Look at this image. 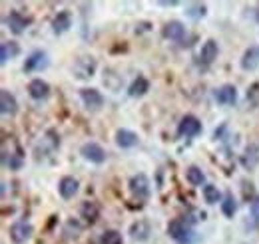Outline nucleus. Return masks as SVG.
<instances>
[{
	"label": "nucleus",
	"mask_w": 259,
	"mask_h": 244,
	"mask_svg": "<svg viewBox=\"0 0 259 244\" xmlns=\"http://www.w3.org/2000/svg\"><path fill=\"white\" fill-rule=\"evenodd\" d=\"M150 92V82L144 78V76H138L134 82H132V86H130V97H144L146 93Z\"/></svg>",
	"instance_id": "nucleus-21"
},
{
	"label": "nucleus",
	"mask_w": 259,
	"mask_h": 244,
	"mask_svg": "<svg viewBox=\"0 0 259 244\" xmlns=\"http://www.w3.org/2000/svg\"><path fill=\"white\" fill-rule=\"evenodd\" d=\"M28 95L32 99H46L50 95V86L48 82L40 80V78H34L32 82L28 84Z\"/></svg>",
	"instance_id": "nucleus-17"
},
{
	"label": "nucleus",
	"mask_w": 259,
	"mask_h": 244,
	"mask_svg": "<svg viewBox=\"0 0 259 244\" xmlns=\"http://www.w3.org/2000/svg\"><path fill=\"white\" fill-rule=\"evenodd\" d=\"M184 36H186V24L180 20H169L163 26V38H167V40L180 42V40H184Z\"/></svg>",
	"instance_id": "nucleus-14"
},
{
	"label": "nucleus",
	"mask_w": 259,
	"mask_h": 244,
	"mask_svg": "<svg viewBox=\"0 0 259 244\" xmlns=\"http://www.w3.org/2000/svg\"><path fill=\"white\" fill-rule=\"evenodd\" d=\"M235 211H237V201L231 193H226L224 195V201H222V213L226 214L227 218H233L235 216Z\"/></svg>",
	"instance_id": "nucleus-26"
},
{
	"label": "nucleus",
	"mask_w": 259,
	"mask_h": 244,
	"mask_svg": "<svg viewBox=\"0 0 259 244\" xmlns=\"http://www.w3.org/2000/svg\"><path fill=\"white\" fill-rule=\"evenodd\" d=\"M82 232V226L76 222V220H68L64 226V234L68 236V238H76L78 234Z\"/></svg>",
	"instance_id": "nucleus-30"
},
{
	"label": "nucleus",
	"mask_w": 259,
	"mask_h": 244,
	"mask_svg": "<svg viewBox=\"0 0 259 244\" xmlns=\"http://www.w3.org/2000/svg\"><path fill=\"white\" fill-rule=\"evenodd\" d=\"M18 56H20V46H18V42L10 40V42H4V44L0 46V62H2V66L8 64V62L16 60Z\"/></svg>",
	"instance_id": "nucleus-19"
},
{
	"label": "nucleus",
	"mask_w": 259,
	"mask_h": 244,
	"mask_svg": "<svg viewBox=\"0 0 259 244\" xmlns=\"http://www.w3.org/2000/svg\"><path fill=\"white\" fill-rule=\"evenodd\" d=\"M257 66H259V46H251L241 56V68L245 72H253Z\"/></svg>",
	"instance_id": "nucleus-20"
},
{
	"label": "nucleus",
	"mask_w": 259,
	"mask_h": 244,
	"mask_svg": "<svg viewBox=\"0 0 259 244\" xmlns=\"http://www.w3.org/2000/svg\"><path fill=\"white\" fill-rule=\"evenodd\" d=\"M72 74L76 80H90L94 78L96 74V60L92 56H84V58H78L72 66Z\"/></svg>",
	"instance_id": "nucleus-2"
},
{
	"label": "nucleus",
	"mask_w": 259,
	"mask_h": 244,
	"mask_svg": "<svg viewBox=\"0 0 259 244\" xmlns=\"http://www.w3.org/2000/svg\"><path fill=\"white\" fill-rule=\"evenodd\" d=\"M0 111L6 117L8 115L14 117L18 113V101H16V97L8 92V90H0Z\"/></svg>",
	"instance_id": "nucleus-11"
},
{
	"label": "nucleus",
	"mask_w": 259,
	"mask_h": 244,
	"mask_svg": "<svg viewBox=\"0 0 259 244\" xmlns=\"http://www.w3.org/2000/svg\"><path fill=\"white\" fill-rule=\"evenodd\" d=\"M249 211H251V214H253V216L259 220V197H255V199H253V203L249 205Z\"/></svg>",
	"instance_id": "nucleus-31"
},
{
	"label": "nucleus",
	"mask_w": 259,
	"mask_h": 244,
	"mask_svg": "<svg viewBox=\"0 0 259 244\" xmlns=\"http://www.w3.org/2000/svg\"><path fill=\"white\" fill-rule=\"evenodd\" d=\"M28 24H30V20H28L26 16H22L20 12H16V10H12V12L6 16V26H8V30L12 32V34H16V36L24 34V30L28 28Z\"/></svg>",
	"instance_id": "nucleus-9"
},
{
	"label": "nucleus",
	"mask_w": 259,
	"mask_h": 244,
	"mask_svg": "<svg viewBox=\"0 0 259 244\" xmlns=\"http://www.w3.org/2000/svg\"><path fill=\"white\" fill-rule=\"evenodd\" d=\"M2 163H4V167H8L10 171L22 169V157H20V155H10V157H8V153L4 151L2 153Z\"/></svg>",
	"instance_id": "nucleus-27"
},
{
	"label": "nucleus",
	"mask_w": 259,
	"mask_h": 244,
	"mask_svg": "<svg viewBox=\"0 0 259 244\" xmlns=\"http://www.w3.org/2000/svg\"><path fill=\"white\" fill-rule=\"evenodd\" d=\"M32 232H34L32 224L26 222V220H16V222H12L10 228H8L10 240L14 244H24L26 240H30Z\"/></svg>",
	"instance_id": "nucleus-3"
},
{
	"label": "nucleus",
	"mask_w": 259,
	"mask_h": 244,
	"mask_svg": "<svg viewBox=\"0 0 259 244\" xmlns=\"http://www.w3.org/2000/svg\"><path fill=\"white\" fill-rule=\"evenodd\" d=\"M186 179H188V183L194 185V187H205V173L197 167V165H192V167H188L186 169Z\"/></svg>",
	"instance_id": "nucleus-24"
},
{
	"label": "nucleus",
	"mask_w": 259,
	"mask_h": 244,
	"mask_svg": "<svg viewBox=\"0 0 259 244\" xmlns=\"http://www.w3.org/2000/svg\"><path fill=\"white\" fill-rule=\"evenodd\" d=\"M80 155L86 159V161H90V163H94V165H102V163H106V151H104V147L100 145V143H94V141H88V143H84L82 147H80Z\"/></svg>",
	"instance_id": "nucleus-6"
},
{
	"label": "nucleus",
	"mask_w": 259,
	"mask_h": 244,
	"mask_svg": "<svg viewBox=\"0 0 259 244\" xmlns=\"http://www.w3.org/2000/svg\"><path fill=\"white\" fill-rule=\"evenodd\" d=\"M259 163V147L257 145H249L245 149V155H241V165L245 169H255Z\"/></svg>",
	"instance_id": "nucleus-23"
},
{
	"label": "nucleus",
	"mask_w": 259,
	"mask_h": 244,
	"mask_svg": "<svg viewBox=\"0 0 259 244\" xmlns=\"http://www.w3.org/2000/svg\"><path fill=\"white\" fill-rule=\"evenodd\" d=\"M80 216H82L86 222L94 224V222L98 220V216H100V207H98L96 203H90V201H86V203L80 207Z\"/></svg>",
	"instance_id": "nucleus-22"
},
{
	"label": "nucleus",
	"mask_w": 259,
	"mask_h": 244,
	"mask_svg": "<svg viewBox=\"0 0 259 244\" xmlns=\"http://www.w3.org/2000/svg\"><path fill=\"white\" fill-rule=\"evenodd\" d=\"M253 16H255V20L259 22V4H257V8H255V12H253Z\"/></svg>",
	"instance_id": "nucleus-32"
},
{
	"label": "nucleus",
	"mask_w": 259,
	"mask_h": 244,
	"mask_svg": "<svg viewBox=\"0 0 259 244\" xmlns=\"http://www.w3.org/2000/svg\"><path fill=\"white\" fill-rule=\"evenodd\" d=\"M80 97H82V103L88 109H92V111H98L104 105V95L98 92L96 88H84V90H80Z\"/></svg>",
	"instance_id": "nucleus-8"
},
{
	"label": "nucleus",
	"mask_w": 259,
	"mask_h": 244,
	"mask_svg": "<svg viewBox=\"0 0 259 244\" xmlns=\"http://www.w3.org/2000/svg\"><path fill=\"white\" fill-rule=\"evenodd\" d=\"M167 236L178 244H192L195 240V230L186 218H174L167 224Z\"/></svg>",
	"instance_id": "nucleus-1"
},
{
	"label": "nucleus",
	"mask_w": 259,
	"mask_h": 244,
	"mask_svg": "<svg viewBox=\"0 0 259 244\" xmlns=\"http://www.w3.org/2000/svg\"><path fill=\"white\" fill-rule=\"evenodd\" d=\"M152 234V226L148 220H136L132 226H130V236L138 242H146Z\"/></svg>",
	"instance_id": "nucleus-13"
},
{
	"label": "nucleus",
	"mask_w": 259,
	"mask_h": 244,
	"mask_svg": "<svg viewBox=\"0 0 259 244\" xmlns=\"http://www.w3.org/2000/svg\"><path fill=\"white\" fill-rule=\"evenodd\" d=\"M140 141L138 133L130 131V129H118L116 131V145L122 147V149H130V147H136Z\"/></svg>",
	"instance_id": "nucleus-18"
},
{
	"label": "nucleus",
	"mask_w": 259,
	"mask_h": 244,
	"mask_svg": "<svg viewBox=\"0 0 259 244\" xmlns=\"http://www.w3.org/2000/svg\"><path fill=\"white\" fill-rule=\"evenodd\" d=\"M201 193H203V201L207 205H218V203L224 201V197H222V193H220V189L215 185H205L201 189Z\"/></svg>",
	"instance_id": "nucleus-25"
},
{
	"label": "nucleus",
	"mask_w": 259,
	"mask_h": 244,
	"mask_svg": "<svg viewBox=\"0 0 259 244\" xmlns=\"http://www.w3.org/2000/svg\"><path fill=\"white\" fill-rule=\"evenodd\" d=\"M201 133V121L195 115H184L178 125V135L186 139H194Z\"/></svg>",
	"instance_id": "nucleus-5"
},
{
	"label": "nucleus",
	"mask_w": 259,
	"mask_h": 244,
	"mask_svg": "<svg viewBox=\"0 0 259 244\" xmlns=\"http://www.w3.org/2000/svg\"><path fill=\"white\" fill-rule=\"evenodd\" d=\"M78 179H74V177H70V175H66L62 177L60 181H58V193H60V197L62 199H74V195L78 193Z\"/></svg>",
	"instance_id": "nucleus-15"
},
{
	"label": "nucleus",
	"mask_w": 259,
	"mask_h": 244,
	"mask_svg": "<svg viewBox=\"0 0 259 244\" xmlns=\"http://www.w3.org/2000/svg\"><path fill=\"white\" fill-rule=\"evenodd\" d=\"M188 16L190 18H194V20H197V18H203L205 16V4H199V2H194V4H188Z\"/></svg>",
	"instance_id": "nucleus-28"
},
{
	"label": "nucleus",
	"mask_w": 259,
	"mask_h": 244,
	"mask_svg": "<svg viewBox=\"0 0 259 244\" xmlns=\"http://www.w3.org/2000/svg\"><path fill=\"white\" fill-rule=\"evenodd\" d=\"M48 54L46 52H42V50H36L32 52L26 62H24V66H22V70H24V74H32V72H42V70H46L48 68Z\"/></svg>",
	"instance_id": "nucleus-7"
},
{
	"label": "nucleus",
	"mask_w": 259,
	"mask_h": 244,
	"mask_svg": "<svg viewBox=\"0 0 259 244\" xmlns=\"http://www.w3.org/2000/svg\"><path fill=\"white\" fill-rule=\"evenodd\" d=\"M218 54H220V46H218V42L215 40H205L203 42V46H201V50H199V62L203 64V66H209V64H213V60L218 58Z\"/></svg>",
	"instance_id": "nucleus-12"
},
{
	"label": "nucleus",
	"mask_w": 259,
	"mask_h": 244,
	"mask_svg": "<svg viewBox=\"0 0 259 244\" xmlns=\"http://www.w3.org/2000/svg\"><path fill=\"white\" fill-rule=\"evenodd\" d=\"M122 234L118 230H106L102 234V244H122Z\"/></svg>",
	"instance_id": "nucleus-29"
},
{
	"label": "nucleus",
	"mask_w": 259,
	"mask_h": 244,
	"mask_svg": "<svg viewBox=\"0 0 259 244\" xmlns=\"http://www.w3.org/2000/svg\"><path fill=\"white\" fill-rule=\"evenodd\" d=\"M130 191H132V195H134L138 201H146V199H150V193H152L150 179H148L144 173L134 175V177L130 179Z\"/></svg>",
	"instance_id": "nucleus-4"
},
{
	"label": "nucleus",
	"mask_w": 259,
	"mask_h": 244,
	"mask_svg": "<svg viewBox=\"0 0 259 244\" xmlns=\"http://www.w3.org/2000/svg\"><path fill=\"white\" fill-rule=\"evenodd\" d=\"M213 97H215V101L220 105H233L237 101V88L233 84H224V86H220L215 90Z\"/></svg>",
	"instance_id": "nucleus-10"
},
{
	"label": "nucleus",
	"mask_w": 259,
	"mask_h": 244,
	"mask_svg": "<svg viewBox=\"0 0 259 244\" xmlns=\"http://www.w3.org/2000/svg\"><path fill=\"white\" fill-rule=\"evenodd\" d=\"M70 28H72V12L70 10H60L52 20V30H54V34H64Z\"/></svg>",
	"instance_id": "nucleus-16"
}]
</instances>
